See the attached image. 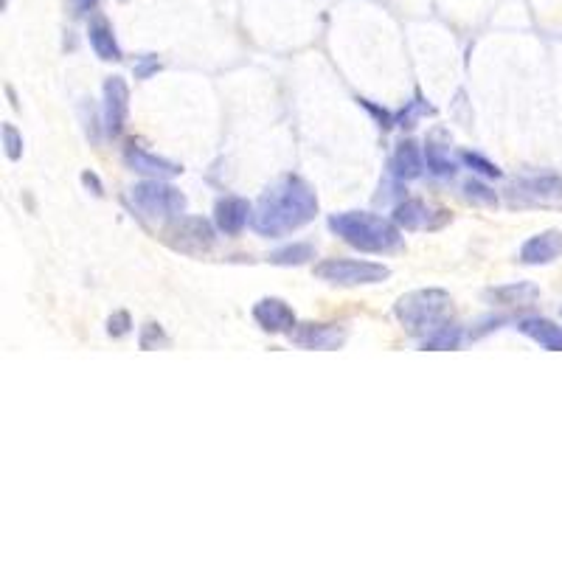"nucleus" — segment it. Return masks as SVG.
I'll return each instance as SVG.
<instances>
[{
  "mask_svg": "<svg viewBox=\"0 0 562 562\" xmlns=\"http://www.w3.org/2000/svg\"><path fill=\"white\" fill-rule=\"evenodd\" d=\"M290 341L301 349H318V352H332L346 341V332L338 324H301L290 332Z\"/></svg>",
  "mask_w": 562,
  "mask_h": 562,
  "instance_id": "obj_10",
  "label": "nucleus"
},
{
  "mask_svg": "<svg viewBox=\"0 0 562 562\" xmlns=\"http://www.w3.org/2000/svg\"><path fill=\"white\" fill-rule=\"evenodd\" d=\"M461 161L467 163L470 169H475L478 175H484V178H501L503 175L495 163L487 161V158H484V155H478V152H464V155H461Z\"/></svg>",
  "mask_w": 562,
  "mask_h": 562,
  "instance_id": "obj_23",
  "label": "nucleus"
},
{
  "mask_svg": "<svg viewBox=\"0 0 562 562\" xmlns=\"http://www.w3.org/2000/svg\"><path fill=\"white\" fill-rule=\"evenodd\" d=\"M124 161H127V166H130L133 172L147 175V178L169 180V178H178L180 172H183L178 163L166 161V158H158V155H152L147 149L135 147V144L124 152Z\"/></svg>",
  "mask_w": 562,
  "mask_h": 562,
  "instance_id": "obj_13",
  "label": "nucleus"
},
{
  "mask_svg": "<svg viewBox=\"0 0 562 562\" xmlns=\"http://www.w3.org/2000/svg\"><path fill=\"white\" fill-rule=\"evenodd\" d=\"M394 222L405 231H436L450 222V214L444 208L428 206L425 200H402L394 208Z\"/></svg>",
  "mask_w": 562,
  "mask_h": 562,
  "instance_id": "obj_8",
  "label": "nucleus"
},
{
  "mask_svg": "<svg viewBox=\"0 0 562 562\" xmlns=\"http://www.w3.org/2000/svg\"><path fill=\"white\" fill-rule=\"evenodd\" d=\"M253 321L262 326L265 332H293L296 329V312L287 307V301L281 298H262L253 307Z\"/></svg>",
  "mask_w": 562,
  "mask_h": 562,
  "instance_id": "obj_11",
  "label": "nucleus"
},
{
  "mask_svg": "<svg viewBox=\"0 0 562 562\" xmlns=\"http://www.w3.org/2000/svg\"><path fill=\"white\" fill-rule=\"evenodd\" d=\"M82 183H85L88 189H93V194H96V197H102V194H104L102 180L96 178V172H82Z\"/></svg>",
  "mask_w": 562,
  "mask_h": 562,
  "instance_id": "obj_30",
  "label": "nucleus"
},
{
  "mask_svg": "<svg viewBox=\"0 0 562 562\" xmlns=\"http://www.w3.org/2000/svg\"><path fill=\"white\" fill-rule=\"evenodd\" d=\"M512 200L518 206L562 208V178L560 175H532L520 178L512 186Z\"/></svg>",
  "mask_w": 562,
  "mask_h": 562,
  "instance_id": "obj_6",
  "label": "nucleus"
},
{
  "mask_svg": "<svg viewBox=\"0 0 562 562\" xmlns=\"http://www.w3.org/2000/svg\"><path fill=\"white\" fill-rule=\"evenodd\" d=\"M96 3H99V0H71L76 17H85L88 12H93V9H96Z\"/></svg>",
  "mask_w": 562,
  "mask_h": 562,
  "instance_id": "obj_31",
  "label": "nucleus"
},
{
  "mask_svg": "<svg viewBox=\"0 0 562 562\" xmlns=\"http://www.w3.org/2000/svg\"><path fill=\"white\" fill-rule=\"evenodd\" d=\"M3 147H6V158L9 161H20V155H23V135L17 133L15 124H3Z\"/></svg>",
  "mask_w": 562,
  "mask_h": 562,
  "instance_id": "obj_24",
  "label": "nucleus"
},
{
  "mask_svg": "<svg viewBox=\"0 0 562 562\" xmlns=\"http://www.w3.org/2000/svg\"><path fill=\"white\" fill-rule=\"evenodd\" d=\"M310 259H315V245H310V242H293V245H284L279 251L270 253V262L281 267L304 265Z\"/></svg>",
  "mask_w": 562,
  "mask_h": 562,
  "instance_id": "obj_20",
  "label": "nucleus"
},
{
  "mask_svg": "<svg viewBox=\"0 0 562 562\" xmlns=\"http://www.w3.org/2000/svg\"><path fill=\"white\" fill-rule=\"evenodd\" d=\"M329 231L363 253H388L400 248L402 234L397 222H388L369 211H343L329 217Z\"/></svg>",
  "mask_w": 562,
  "mask_h": 562,
  "instance_id": "obj_2",
  "label": "nucleus"
},
{
  "mask_svg": "<svg viewBox=\"0 0 562 562\" xmlns=\"http://www.w3.org/2000/svg\"><path fill=\"white\" fill-rule=\"evenodd\" d=\"M315 214H318V197L310 189V183L296 175H284L273 180L259 197L251 225L256 234L276 239L304 228L307 222L315 220Z\"/></svg>",
  "mask_w": 562,
  "mask_h": 562,
  "instance_id": "obj_1",
  "label": "nucleus"
},
{
  "mask_svg": "<svg viewBox=\"0 0 562 562\" xmlns=\"http://www.w3.org/2000/svg\"><path fill=\"white\" fill-rule=\"evenodd\" d=\"M166 335L158 324H147L144 326V335H141V349H158V346H166Z\"/></svg>",
  "mask_w": 562,
  "mask_h": 562,
  "instance_id": "obj_26",
  "label": "nucleus"
},
{
  "mask_svg": "<svg viewBox=\"0 0 562 562\" xmlns=\"http://www.w3.org/2000/svg\"><path fill=\"white\" fill-rule=\"evenodd\" d=\"M130 113V88L121 76H110L104 82V130L107 135H119Z\"/></svg>",
  "mask_w": 562,
  "mask_h": 562,
  "instance_id": "obj_9",
  "label": "nucleus"
},
{
  "mask_svg": "<svg viewBox=\"0 0 562 562\" xmlns=\"http://www.w3.org/2000/svg\"><path fill=\"white\" fill-rule=\"evenodd\" d=\"M450 310V293L439 287L411 290L397 301L394 315L411 335H430L436 326L444 324V315Z\"/></svg>",
  "mask_w": 562,
  "mask_h": 562,
  "instance_id": "obj_3",
  "label": "nucleus"
},
{
  "mask_svg": "<svg viewBox=\"0 0 562 562\" xmlns=\"http://www.w3.org/2000/svg\"><path fill=\"white\" fill-rule=\"evenodd\" d=\"M130 203L138 211V217L147 222H172L186 214V197L161 178L135 183L130 189Z\"/></svg>",
  "mask_w": 562,
  "mask_h": 562,
  "instance_id": "obj_4",
  "label": "nucleus"
},
{
  "mask_svg": "<svg viewBox=\"0 0 562 562\" xmlns=\"http://www.w3.org/2000/svg\"><path fill=\"white\" fill-rule=\"evenodd\" d=\"M489 296L506 304V307H529L540 298V290L529 281H518V284H506V287H498V290H489Z\"/></svg>",
  "mask_w": 562,
  "mask_h": 562,
  "instance_id": "obj_18",
  "label": "nucleus"
},
{
  "mask_svg": "<svg viewBox=\"0 0 562 562\" xmlns=\"http://www.w3.org/2000/svg\"><path fill=\"white\" fill-rule=\"evenodd\" d=\"M360 104H363V107L369 110L371 116H377V121H380V127H391V124H394V121H391V113H388V110H383V107H374V104H371L369 99H360Z\"/></svg>",
  "mask_w": 562,
  "mask_h": 562,
  "instance_id": "obj_29",
  "label": "nucleus"
},
{
  "mask_svg": "<svg viewBox=\"0 0 562 562\" xmlns=\"http://www.w3.org/2000/svg\"><path fill=\"white\" fill-rule=\"evenodd\" d=\"M562 253V231H543V234H534L532 239L523 242L520 248V262L523 265H548L554 262Z\"/></svg>",
  "mask_w": 562,
  "mask_h": 562,
  "instance_id": "obj_14",
  "label": "nucleus"
},
{
  "mask_svg": "<svg viewBox=\"0 0 562 562\" xmlns=\"http://www.w3.org/2000/svg\"><path fill=\"white\" fill-rule=\"evenodd\" d=\"M425 166L436 178H453L456 175V161L450 158V152L439 144H433V141H428V147H425Z\"/></svg>",
  "mask_w": 562,
  "mask_h": 562,
  "instance_id": "obj_21",
  "label": "nucleus"
},
{
  "mask_svg": "<svg viewBox=\"0 0 562 562\" xmlns=\"http://www.w3.org/2000/svg\"><path fill=\"white\" fill-rule=\"evenodd\" d=\"M315 276L329 284L355 287V284H380L391 276V270L377 262H355V259H326L315 265Z\"/></svg>",
  "mask_w": 562,
  "mask_h": 562,
  "instance_id": "obj_5",
  "label": "nucleus"
},
{
  "mask_svg": "<svg viewBox=\"0 0 562 562\" xmlns=\"http://www.w3.org/2000/svg\"><path fill=\"white\" fill-rule=\"evenodd\" d=\"M425 113H433V107H430L422 96H416L414 102H408V107L402 110L397 124H402V127H414V121L419 119V116H425Z\"/></svg>",
  "mask_w": 562,
  "mask_h": 562,
  "instance_id": "obj_25",
  "label": "nucleus"
},
{
  "mask_svg": "<svg viewBox=\"0 0 562 562\" xmlns=\"http://www.w3.org/2000/svg\"><path fill=\"white\" fill-rule=\"evenodd\" d=\"M253 208L248 200L242 197H222L217 208H214V222L225 237H237L245 231V225L251 222Z\"/></svg>",
  "mask_w": 562,
  "mask_h": 562,
  "instance_id": "obj_12",
  "label": "nucleus"
},
{
  "mask_svg": "<svg viewBox=\"0 0 562 562\" xmlns=\"http://www.w3.org/2000/svg\"><path fill=\"white\" fill-rule=\"evenodd\" d=\"M217 234H214V225L203 217H180L178 225L169 231V245L180 253H206L214 248Z\"/></svg>",
  "mask_w": 562,
  "mask_h": 562,
  "instance_id": "obj_7",
  "label": "nucleus"
},
{
  "mask_svg": "<svg viewBox=\"0 0 562 562\" xmlns=\"http://www.w3.org/2000/svg\"><path fill=\"white\" fill-rule=\"evenodd\" d=\"M523 335H529L548 352H562V326H557L548 318H523L518 324Z\"/></svg>",
  "mask_w": 562,
  "mask_h": 562,
  "instance_id": "obj_17",
  "label": "nucleus"
},
{
  "mask_svg": "<svg viewBox=\"0 0 562 562\" xmlns=\"http://www.w3.org/2000/svg\"><path fill=\"white\" fill-rule=\"evenodd\" d=\"M130 326H133V321H130V312H116V315L107 321V332H110L113 338H124V335L130 332Z\"/></svg>",
  "mask_w": 562,
  "mask_h": 562,
  "instance_id": "obj_28",
  "label": "nucleus"
},
{
  "mask_svg": "<svg viewBox=\"0 0 562 562\" xmlns=\"http://www.w3.org/2000/svg\"><path fill=\"white\" fill-rule=\"evenodd\" d=\"M133 71H135V79H149V76L161 71V60H158L155 54H144L141 60L135 62Z\"/></svg>",
  "mask_w": 562,
  "mask_h": 562,
  "instance_id": "obj_27",
  "label": "nucleus"
},
{
  "mask_svg": "<svg viewBox=\"0 0 562 562\" xmlns=\"http://www.w3.org/2000/svg\"><path fill=\"white\" fill-rule=\"evenodd\" d=\"M88 43L99 60H104V62L121 60V48H119V43H116V34H113V29H110V23L102 20V17H96V20L90 23Z\"/></svg>",
  "mask_w": 562,
  "mask_h": 562,
  "instance_id": "obj_16",
  "label": "nucleus"
},
{
  "mask_svg": "<svg viewBox=\"0 0 562 562\" xmlns=\"http://www.w3.org/2000/svg\"><path fill=\"white\" fill-rule=\"evenodd\" d=\"M459 343H461L459 326L447 324V321H444V324L436 326L430 335H425L422 349H430V352H444V349H459Z\"/></svg>",
  "mask_w": 562,
  "mask_h": 562,
  "instance_id": "obj_19",
  "label": "nucleus"
},
{
  "mask_svg": "<svg viewBox=\"0 0 562 562\" xmlns=\"http://www.w3.org/2000/svg\"><path fill=\"white\" fill-rule=\"evenodd\" d=\"M422 172H425V149H419L416 141H402L391 158V175L397 180H416L422 178Z\"/></svg>",
  "mask_w": 562,
  "mask_h": 562,
  "instance_id": "obj_15",
  "label": "nucleus"
},
{
  "mask_svg": "<svg viewBox=\"0 0 562 562\" xmlns=\"http://www.w3.org/2000/svg\"><path fill=\"white\" fill-rule=\"evenodd\" d=\"M464 197H467L470 203H475V206H484V208L498 206V194L475 178L464 183Z\"/></svg>",
  "mask_w": 562,
  "mask_h": 562,
  "instance_id": "obj_22",
  "label": "nucleus"
}]
</instances>
